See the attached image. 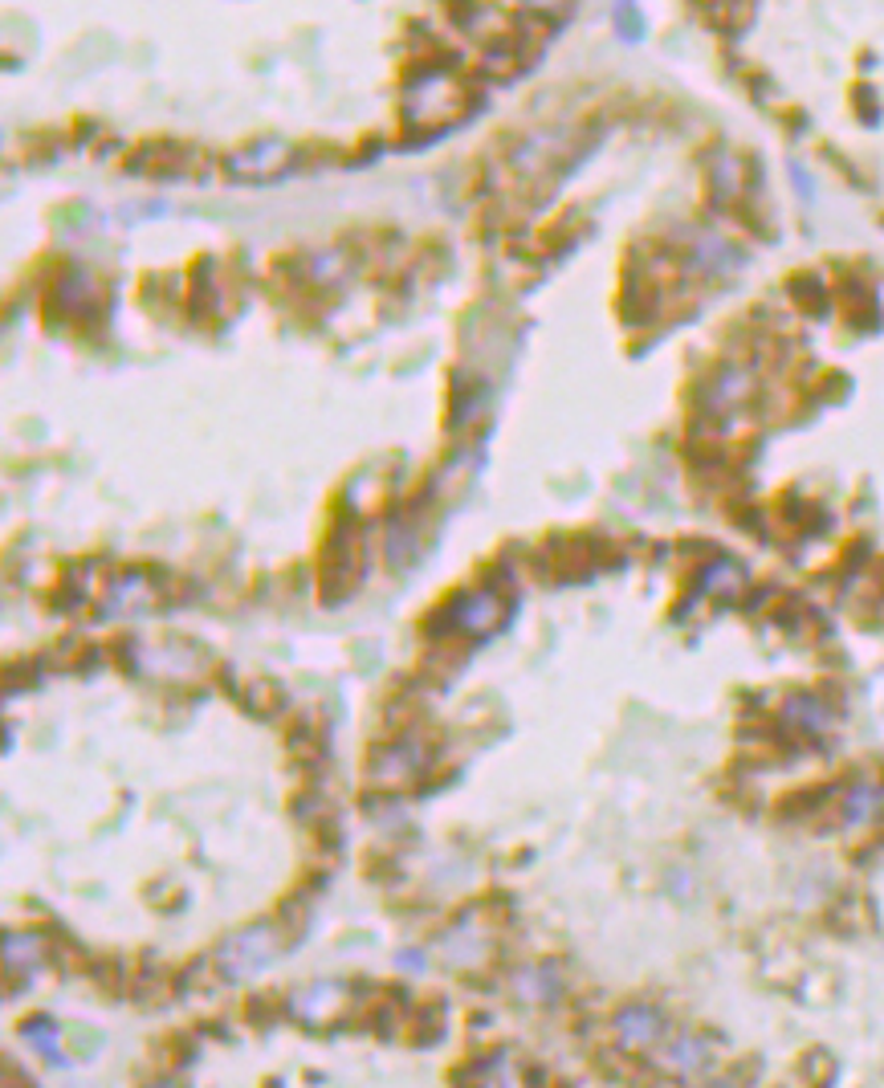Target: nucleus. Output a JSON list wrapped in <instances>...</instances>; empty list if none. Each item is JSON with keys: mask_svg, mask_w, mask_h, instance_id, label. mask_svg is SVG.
<instances>
[{"mask_svg": "<svg viewBox=\"0 0 884 1088\" xmlns=\"http://www.w3.org/2000/svg\"><path fill=\"white\" fill-rule=\"evenodd\" d=\"M656 1060L668 1072H677V1076H701V1072H709V1064H714V1044L705 1036H697V1032H672L656 1048Z\"/></svg>", "mask_w": 884, "mask_h": 1088, "instance_id": "obj_3", "label": "nucleus"}, {"mask_svg": "<svg viewBox=\"0 0 884 1088\" xmlns=\"http://www.w3.org/2000/svg\"><path fill=\"white\" fill-rule=\"evenodd\" d=\"M697 1088H738V1080H730V1076H721V1080H705V1085H697Z\"/></svg>", "mask_w": 884, "mask_h": 1088, "instance_id": "obj_11", "label": "nucleus"}, {"mask_svg": "<svg viewBox=\"0 0 884 1088\" xmlns=\"http://www.w3.org/2000/svg\"><path fill=\"white\" fill-rule=\"evenodd\" d=\"M754 387H758V380H754L751 368H721L714 375V384H709V412L730 417V412H738L742 404L751 400Z\"/></svg>", "mask_w": 884, "mask_h": 1088, "instance_id": "obj_5", "label": "nucleus"}, {"mask_svg": "<svg viewBox=\"0 0 884 1088\" xmlns=\"http://www.w3.org/2000/svg\"><path fill=\"white\" fill-rule=\"evenodd\" d=\"M273 950H278V938L269 930H245V934H236V938H229L220 946L217 967L229 978H245V974L261 971L269 958H273Z\"/></svg>", "mask_w": 884, "mask_h": 1088, "instance_id": "obj_2", "label": "nucleus"}, {"mask_svg": "<svg viewBox=\"0 0 884 1088\" xmlns=\"http://www.w3.org/2000/svg\"><path fill=\"white\" fill-rule=\"evenodd\" d=\"M612 1032H616L619 1048H628V1052H652V1048H661L672 1036L668 1020L649 1003L619 1007L616 1015H612Z\"/></svg>", "mask_w": 884, "mask_h": 1088, "instance_id": "obj_1", "label": "nucleus"}, {"mask_svg": "<svg viewBox=\"0 0 884 1088\" xmlns=\"http://www.w3.org/2000/svg\"><path fill=\"white\" fill-rule=\"evenodd\" d=\"M245 1011H249V1020H257L261 1027H269V1023L285 1011V999L282 995H266V990H261V995H253L249 1003H245Z\"/></svg>", "mask_w": 884, "mask_h": 1088, "instance_id": "obj_10", "label": "nucleus"}, {"mask_svg": "<svg viewBox=\"0 0 884 1088\" xmlns=\"http://www.w3.org/2000/svg\"><path fill=\"white\" fill-rule=\"evenodd\" d=\"M517 987H522L517 995H522V999H530V1003H551V999H559V983H554V974L547 971V967L522 971Z\"/></svg>", "mask_w": 884, "mask_h": 1088, "instance_id": "obj_8", "label": "nucleus"}, {"mask_svg": "<svg viewBox=\"0 0 884 1088\" xmlns=\"http://www.w3.org/2000/svg\"><path fill=\"white\" fill-rule=\"evenodd\" d=\"M884 807V783L881 779H851L848 788L840 791V820L844 823H868Z\"/></svg>", "mask_w": 884, "mask_h": 1088, "instance_id": "obj_6", "label": "nucleus"}, {"mask_svg": "<svg viewBox=\"0 0 884 1088\" xmlns=\"http://www.w3.org/2000/svg\"><path fill=\"white\" fill-rule=\"evenodd\" d=\"M832 721H835V709L823 702V697H816V693H795V697H786V705H783V726L803 738H828Z\"/></svg>", "mask_w": 884, "mask_h": 1088, "instance_id": "obj_4", "label": "nucleus"}, {"mask_svg": "<svg viewBox=\"0 0 884 1088\" xmlns=\"http://www.w3.org/2000/svg\"><path fill=\"white\" fill-rule=\"evenodd\" d=\"M408 1023H412V1044H436V1039L445 1036V1003H420L412 1015H408Z\"/></svg>", "mask_w": 884, "mask_h": 1088, "instance_id": "obj_7", "label": "nucleus"}, {"mask_svg": "<svg viewBox=\"0 0 884 1088\" xmlns=\"http://www.w3.org/2000/svg\"><path fill=\"white\" fill-rule=\"evenodd\" d=\"M151 1088H176V1085H167V1080H159V1085H151Z\"/></svg>", "mask_w": 884, "mask_h": 1088, "instance_id": "obj_12", "label": "nucleus"}, {"mask_svg": "<svg viewBox=\"0 0 884 1088\" xmlns=\"http://www.w3.org/2000/svg\"><path fill=\"white\" fill-rule=\"evenodd\" d=\"M21 1032H25L29 1044H37V1048L46 1052V1060H62V1048H57V1023H50L46 1015H37V1020H29Z\"/></svg>", "mask_w": 884, "mask_h": 1088, "instance_id": "obj_9", "label": "nucleus"}]
</instances>
